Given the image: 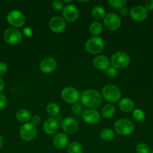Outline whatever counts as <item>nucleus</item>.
Wrapping results in <instances>:
<instances>
[{
  "mask_svg": "<svg viewBox=\"0 0 153 153\" xmlns=\"http://www.w3.org/2000/svg\"><path fill=\"white\" fill-rule=\"evenodd\" d=\"M82 117L86 123L96 124L100 120V114L95 109L88 108L82 112Z\"/></svg>",
  "mask_w": 153,
  "mask_h": 153,
  "instance_id": "nucleus-15",
  "label": "nucleus"
},
{
  "mask_svg": "<svg viewBox=\"0 0 153 153\" xmlns=\"http://www.w3.org/2000/svg\"><path fill=\"white\" fill-rule=\"evenodd\" d=\"M72 112L76 117H79L80 115L82 116V108L81 105H80L79 103H75V104H74L73 106H72Z\"/></svg>",
  "mask_w": 153,
  "mask_h": 153,
  "instance_id": "nucleus-32",
  "label": "nucleus"
},
{
  "mask_svg": "<svg viewBox=\"0 0 153 153\" xmlns=\"http://www.w3.org/2000/svg\"><path fill=\"white\" fill-rule=\"evenodd\" d=\"M40 120H41V118H40V117L39 116V115L35 114V115H34L33 117H32L30 123H32L33 125L37 126L40 123Z\"/></svg>",
  "mask_w": 153,
  "mask_h": 153,
  "instance_id": "nucleus-35",
  "label": "nucleus"
},
{
  "mask_svg": "<svg viewBox=\"0 0 153 153\" xmlns=\"http://www.w3.org/2000/svg\"><path fill=\"white\" fill-rule=\"evenodd\" d=\"M104 23L106 29L109 31H116L121 25L122 20L117 13H109L104 18Z\"/></svg>",
  "mask_w": 153,
  "mask_h": 153,
  "instance_id": "nucleus-10",
  "label": "nucleus"
},
{
  "mask_svg": "<svg viewBox=\"0 0 153 153\" xmlns=\"http://www.w3.org/2000/svg\"><path fill=\"white\" fill-rule=\"evenodd\" d=\"M114 129L119 135L127 136L130 135L134 131L135 126L133 122L130 120L122 118L116 121L114 124Z\"/></svg>",
  "mask_w": 153,
  "mask_h": 153,
  "instance_id": "nucleus-3",
  "label": "nucleus"
},
{
  "mask_svg": "<svg viewBox=\"0 0 153 153\" xmlns=\"http://www.w3.org/2000/svg\"><path fill=\"white\" fill-rule=\"evenodd\" d=\"M105 47V43L103 39L100 37H90L86 42L85 49L92 55H97L103 52Z\"/></svg>",
  "mask_w": 153,
  "mask_h": 153,
  "instance_id": "nucleus-4",
  "label": "nucleus"
},
{
  "mask_svg": "<svg viewBox=\"0 0 153 153\" xmlns=\"http://www.w3.org/2000/svg\"><path fill=\"white\" fill-rule=\"evenodd\" d=\"M46 112L50 116V117L56 118L59 115L60 108L56 103L51 102L46 106Z\"/></svg>",
  "mask_w": 153,
  "mask_h": 153,
  "instance_id": "nucleus-23",
  "label": "nucleus"
},
{
  "mask_svg": "<svg viewBox=\"0 0 153 153\" xmlns=\"http://www.w3.org/2000/svg\"><path fill=\"white\" fill-rule=\"evenodd\" d=\"M23 34H25L26 37H31L32 34V29L30 28L26 27V28H24Z\"/></svg>",
  "mask_w": 153,
  "mask_h": 153,
  "instance_id": "nucleus-38",
  "label": "nucleus"
},
{
  "mask_svg": "<svg viewBox=\"0 0 153 153\" xmlns=\"http://www.w3.org/2000/svg\"><path fill=\"white\" fill-rule=\"evenodd\" d=\"M37 134V127L30 122L23 124L20 127L19 131L20 137L24 141H31L33 139L35 138Z\"/></svg>",
  "mask_w": 153,
  "mask_h": 153,
  "instance_id": "nucleus-6",
  "label": "nucleus"
},
{
  "mask_svg": "<svg viewBox=\"0 0 153 153\" xmlns=\"http://www.w3.org/2000/svg\"><path fill=\"white\" fill-rule=\"evenodd\" d=\"M92 16L94 19H97V20H100L106 16L105 10L100 6H94L92 9Z\"/></svg>",
  "mask_w": 153,
  "mask_h": 153,
  "instance_id": "nucleus-24",
  "label": "nucleus"
},
{
  "mask_svg": "<svg viewBox=\"0 0 153 153\" xmlns=\"http://www.w3.org/2000/svg\"><path fill=\"white\" fill-rule=\"evenodd\" d=\"M83 149L79 142L72 141L68 146V153H82Z\"/></svg>",
  "mask_w": 153,
  "mask_h": 153,
  "instance_id": "nucleus-27",
  "label": "nucleus"
},
{
  "mask_svg": "<svg viewBox=\"0 0 153 153\" xmlns=\"http://www.w3.org/2000/svg\"><path fill=\"white\" fill-rule=\"evenodd\" d=\"M7 21L13 28H20L25 24L26 17L19 10H12L7 15Z\"/></svg>",
  "mask_w": 153,
  "mask_h": 153,
  "instance_id": "nucleus-7",
  "label": "nucleus"
},
{
  "mask_svg": "<svg viewBox=\"0 0 153 153\" xmlns=\"http://www.w3.org/2000/svg\"><path fill=\"white\" fill-rule=\"evenodd\" d=\"M62 131L66 134H74L78 130V123L73 117H66L61 122Z\"/></svg>",
  "mask_w": 153,
  "mask_h": 153,
  "instance_id": "nucleus-12",
  "label": "nucleus"
},
{
  "mask_svg": "<svg viewBox=\"0 0 153 153\" xmlns=\"http://www.w3.org/2000/svg\"><path fill=\"white\" fill-rule=\"evenodd\" d=\"M115 136V131H113L110 128H104L100 133V137L104 141H110L112 139H114Z\"/></svg>",
  "mask_w": 153,
  "mask_h": 153,
  "instance_id": "nucleus-26",
  "label": "nucleus"
},
{
  "mask_svg": "<svg viewBox=\"0 0 153 153\" xmlns=\"http://www.w3.org/2000/svg\"><path fill=\"white\" fill-rule=\"evenodd\" d=\"M107 3L110 7L115 9H121L124 7L127 3L126 0H109Z\"/></svg>",
  "mask_w": 153,
  "mask_h": 153,
  "instance_id": "nucleus-28",
  "label": "nucleus"
},
{
  "mask_svg": "<svg viewBox=\"0 0 153 153\" xmlns=\"http://www.w3.org/2000/svg\"><path fill=\"white\" fill-rule=\"evenodd\" d=\"M116 114V108L112 104H107L104 106L100 111V115L105 119L112 117Z\"/></svg>",
  "mask_w": 153,
  "mask_h": 153,
  "instance_id": "nucleus-22",
  "label": "nucleus"
},
{
  "mask_svg": "<svg viewBox=\"0 0 153 153\" xmlns=\"http://www.w3.org/2000/svg\"><path fill=\"white\" fill-rule=\"evenodd\" d=\"M129 11L128 10V8H126L125 7H122V8L119 9V14L122 16H126L128 14Z\"/></svg>",
  "mask_w": 153,
  "mask_h": 153,
  "instance_id": "nucleus-39",
  "label": "nucleus"
},
{
  "mask_svg": "<svg viewBox=\"0 0 153 153\" xmlns=\"http://www.w3.org/2000/svg\"><path fill=\"white\" fill-rule=\"evenodd\" d=\"M62 15L64 20L70 22H74L79 17V10L74 4H66L62 10Z\"/></svg>",
  "mask_w": 153,
  "mask_h": 153,
  "instance_id": "nucleus-14",
  "label": "nucleus"
},
{
  "mask_svg": "<svg viewBox=\"0 0 153 153\" xmlns=\"http://www.w3.org/2000/svg\"><path fill=\"white\" fill-rule=\"evenodd\" d=\"M4 41L10 45H16L21 42L22 38V33L20 30L15 28H8L3 34Z\"/></svg>",
  "mask_w": 153,
  "mask_h": 153,
  "instance_id": "nucleus-9",
  "label": "nucleus"
},
{
  "mask_svg": "<svg viewBox=\"0 0 153 153\" xmlns=\"http://www.w3.org/2000/svg\"><path fill=\"white\" fill-rule=\"evenodd\" d=\"M136 153H151V150L148 145L146 143H140L136 146Z\"/></svg>",
  "mask_w": 153,
  "mask_h": 153,
  "instance_id": "nucleus-30",
  "label": "nucleus"
},
{
  "mask_svg": "<svg viewBox=\"0 0 153 153\" xmlns=\"http://www.w3.org/2000/svg\"><path fill=\"white\" fill-rule=\"evenodd\" d=\"M68 137L64 133H58L52 138V144L58 149H62L67 146L68 143Z\"/></svg>",
  "mask_w": 153,
  "mask_h": 153,
  "instance_id": "nucleus-18",
  "label": "nucleus"
},
{
  "mask_svg": "<svg viewBox=\"0 0 153 153\" xmlns=\"http://www.w3.org/2000/svg\"><path fill=\"white\" fill-rule=\"evenodd\" d=\"M118 108L124 113H129L134 109V102L130 98H123L118 102Z\"/></svg>",
  "mask_w": 153,
  "mask_h": 153,
  "instance_id": "nucleus-20",
  "label": "nucleus"
},
{
  "mask_svg": "<svg viewBox=\"0 0 153 153\" xmlns=\"http://www.w3.org/2000/svg\"><path fill=\"white\" fill-rule=\"evenodd\" d=\"M52 7L56 10H63L64 7V2H63V1H61V0H55V1L52 2Z\"/></svg>",
  "mask_w": 153,
  "mask_h": 153,
  "instance_id": "nucleus-33",
  "label": "nucleus"
},
{
  "mask_svg": "<svg viewBox=\"0 0 153 153\" xmlns=\"http://www.w3.org/2000/svg\"><path fill=\"white\" fill-rule=\"evenodd\" d=\"M145 7L147 10H153V0H148L146 1Z\"/></svg>",
  "mask_w": 153,
  "mask_h": 153,
  "instance_id": "nucleus-37",
  "label": "nucleus"
},
{
  "mask_svg": "<svg viewBox=\"0 0 153 153\" xmlns=\"http://www.w3.org/2000/svg\"><path fill=\"white\" fill-rule=\"evenodd\" d=\"M133 117L135 120L138 122H142L145 120L146 115L140 109H134L133 111Z\"/></svg>",
  "mask_w": 153,
  "mask_h": 153,
  "instance_id": "nucleus-29",
  "label": "nucleus"
},
{
  "mask_svg": "<svg viewBox=\"0 0 153 153\" xmlns=\"http://www.w3.org/2000/svg\"><path fill=\"white\" fill-rule=\"evenodd\" d=\"M7 105V98L4 94L0 93V111L3 110Z\"/></svg>",
  "mask_w": 153,
  "mask_h": 153,
  "instance_id": "nucleus-34",
  "label": "nucleus"
},
{
  "mask_svg": "<svg viewBox=\"0 0 153 153\" xmlns=\"http://www.w3.org/2000/svg\"><path fill=\"white\" fill-rule=\"evenodd\" d=\"M3 145H4V139L2 136L0 134V149H2V148L3 147Z\"/></svg>",
  "mask_w": 153,
  "mask_h": 153,
  "instance_id": "nucleus-41",
  "label": "nucleus"
},
{
  "mask_svg": "<svg viewBox=\"0 0 153 153\" xmlns=\"http://www.w3.org/2000/svg\"><path fill=\"white\" fill-rule=\"evenodd\" d=\"M8 65L4 62H0V76L4 75L8 72Z\"/></svg>",
  "mask_w": 153,
  "mask_h": 153,
  "instance_id": "nucleus-36",
  "label": "nucleus"
},
{
  "mask_svg": "<svg viewBox=\"0 0 153 153\" xmlns=\"http://www.w3.org/2000/svg\"><path fill=\"white\" fill-rule=\"evenodd\" d=\"M105 73H106V76H108L110 79H115L118 76V71L117 69H116L113 67H110L105 70Z\"/></svg>",
  "mask_w": 153,
  "mask_h": 153,
  "instance_id": "nucleus-31",
  "label": "nucleus"
},
{
  "mask_svg": "<svg viewBox=\"0 0 153 153\" xmlns=\"http://www.w3.org/2000/svg\"><path fill=\"white\" fill-rule=\"evenodd\" d=\"M151 153H153V150H152V152H151Z\"/></svg>",
  "mask_w": 153,
  "mask_h": 153,
  "instance_id": "nucleus-42",
  "label": "nucleus"
},
{
  "mask_svg": "<svg viewBox=\"0 0 153 153\" xmlns=\"http://www.w3.org/2000/svg\"><path fill=\"white\" fill-rule=\"evenodd\" d=\"M110 64L116 69H123L127 67L130 62V58L124 52L118 51L115 52L110 58Z\"/></svg>",
  "mask_w": 153,
  "mask_h": 153,
  "instance_id": "nucleus-5",
  "label": "nucleus"
},
{
  "mask_svg": "<svg viewBox=\"0 0 153 153\" xmlns=\"http://www.w3.org/2000/svg\"><path fill=\"white\" fill-rule=\"evenodd\" d=\"M61 97L63 101L68 104L74 105L77 103L80 98V95L77 90L73 87H66L63 88L61 92Z\"/></svg>",
  "mask_w": 153,
  "mask_h": 153,
  "instance_id": "nucleus-8",
  "label": "nucleus"
},
{
  "mask_svg": "<svg viewBox=\"0 0 153 153\" xmlns=\"http://www.w3.org/2000/svg\"><path fill=\"white\" fill-rule=\"evenodd\" d=\"M81 104L88 108L95 109L101 105L103 102L102 96L96 90L88 89L83 91L80 98Z\"/></svg>",
  "mask_w": 153,
  "mask_h": 153,
  "instance_id": "nucleus-1",
  "label": "nucleus"
},
{
  "mask_svg": "<svg viewBox=\"0 0 153 153\" xmlns=\"http://www.w3.org/2000/svg\"><path fill=\"white\" fill-rule=\"evenodd\" d=\"M103 31V26L99 22H92L89 25V31L94 37H98Z\"/></svg>",
  "mask_w": 153,
  "mask_h": 153,
  "instance_id": "nucleus-25",
  "label": "nucleus"
},
{
  "mask_svg": "<svg viewBox=\"0 0 153 153\" xmlns=\"http://www.w3.org/2000/svg\"><path fill=\"white\" fill-rule=\"evenodd\" d=\"M44 131L49 135L56 134L58 129V121L54 117H50L45 120L43 126Z\"/></svg>",
  "mask_w": 153,
  "mask_h": 153,
  "instance_id": "nucleus-17",
  "label": "nucleus"
},
{
  "mask_svg": "<svg viewBox=\"0 0 153 153\" xmlns=\"http://www.w3.org/2000/svg\"><path fill=\"white\" fill-rule=\"evenodd\" d=\"M57 67V62L56 59L51 57H47V58H44L40 64V69L44 73H52L55 71Z\"/></svg>",
  "mask_w": 153,
  "mask_h": 153,
  "instance_id": "nucleus-16",
  "label": "nucleus"
},
{
  "mask_svg": "<svg viewBox=\"0 0 153 153\" xmlns=\"http://www.w3.org/2000/svg\"><path fill=\"white\" fill-rule=\"evenodd\" d=\"M102 96L109 102L116 103L121 98L122 92L116 85L108 84L102 88Z\"/></svg>",
  "mask_w": 153,
  "mask_h": 153,
  "instance_id": "nucleus-2",
  "label": "nucleus"
},
{
  "mask_svg": "<svg viewBox=\"0 0 153 153\" xmlns=\"http://www.w3.org/2000/svg\"><path fill=\"white\" fill-rule=\"evenodd\" d=\"M129 13L132 19L137 22H141V21L145 20L148 17V12L145 6L137 4L131 7Z\"/></svg>",
  "mask_w": 153,
  "mask_h": 153,
  "instance_id": "nucleus-11",
  "label": "nucleus"
},
{
  "mask_svg": "<svg viewBox=\"0 0 153 153\" xmlns=\"http://www.w3.org/2000/svg\"><path fill=\"white\" fill-rule=\"evenodd\" d=\"M4 80H3V79H2L1 76H0V93L4 90Z\"/></svg>",
  "mask_w": 153,
  "mask_h": 153,
  "instance_id": "nucleus-40",
  "label": "nucleus"
},
{
  "mask_svg": "<svg viewBox=\"0 0 153 153\" xmlns=\"http://www.w3.org/2000/svg\"><path fill=\"white\" fill-rule=\"evenodd\" d=\"M16 118L19 122L22 123H29L31 120L32 114L30 113L29 111L26 110V109H20L16 111Z\"/></svg>",
  "mask_w": 153,
  "mask_h": 153,
  "instance_id": "nucleus-21",
  "label": "nucleus"
},
{
  "mask_svg": "<svg viewBox=\"0 0 153 153\" xmlns=\"http://www.w3.org/2000/svg\"><path fill=\"white\" fill-rule=\"evenodd\" d=\"M49 26L52 32L60 34L65 30L66 22L62 16H54L50 20Z\"/></svg>",
  "mask_w": 153,
  "mask_h": 153,
  "instance_id": "nucleus-13",
  "label": "nucleus"
},
{
  "mask_svg": "<svg viewBox=\"0 0 153 153\" xmlns=\"http://www.w3.org/2000/svg\"><path fill=\"white\" fill-rule=\"evenodd\" d=\"M93 66L100 70H106L110 65V61L105 55H98L93 59Z\"/></svg>",
  "mask_w": 153,
  "mask_h": 153,
  "instance_id": "nucleus-19",
  "label": "nucleus"
}]
</instances>
